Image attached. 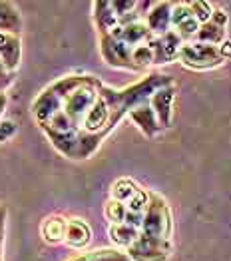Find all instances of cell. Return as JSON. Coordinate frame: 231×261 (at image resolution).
I'll return each instance as SVG.
<instances>
[{
  "label": "cell",
  "instance_id": "cell-1",
  "mask_svg": "<svg viewBox=\"0 0 231 261\" xmlns=\"http://www.w3.org/2000/svg\"><path fill=\"white\" fill-rule=\"evenodd\" d=\"M84 74H68L58 78L56 82H52L50 86H46L38 94V98L32 102V116L36 120L38 126L46 124L50 118H54L60 110L66 100V96L74 90V88L80 84Z\"/></svg>",
  "mask_w": 231,
  "mask_h": 261
},
{
  "label": "cell",
  "instance_id": "cell-2",
  "mask_svg": "<svg viewBox=\"0 0 231 261\" xmlns=\"http://www.w3.org/2000/svg\"><path fill=\"white\" fill-rule=\"evenodd\" d=\"M100 80L96 76H90V74H84L80 84L74 88L62 104V112L64 116L80 130L82 124H84L88 112L92 110V106L96 104L98 96H100Z\"/></svg>",
  "mask_w": 231,
  "mask_h": 261
},
{
  "label": "cell",
  "instance_id": "cell-3",
  "mask_svg": "<svg viewBox=\"0 0 231 261\" xmlns=\"http://www.w3.org/2000/svg\"><path fill=\"white\" fill-rule=\"evenodd\" d=\"M142 233L149 238H160V240H171V233H173L171 210H169L166 197H162L156 192H151L149 207L142 223Z\"/></svg>",
  "mask_w": 231,
  "mask_h": 261
},
{
  "label": "cell",
  "instance_id": "cell-4",
  "mask_svg": "<svg viewBox=\"0 0 231 261\" xmlns=\"http://www.w3.org/2000/svg\"><path fill=\"white\" fill-rule=\"evenodd\" d=\"M179 64L189 68V70H213L219 66L225 64L219 46H211V44H201V42H189L184 44L182 52H179Z\"/></svg>",
  "mask_w": 231,
  "mask_h": 261
},
{
  "label": "cell",
  "instance_id": "cell-5",
  "mask_svg": "<svg viewBox=\"0 0 231 261\" xmlns=\"http://www.w3.org/2000/svg\"><path fill=\"white\" fill-rule=\"evenodd\" d=\"M100 54H102V60L110 68L126 70V72H138L136 66H134V60H132L134 48L124 40L112 36V34L100 36Z\"/></svg>",
  "mask_w": 231,
  "mask_h": 261
},
{
  "label": "cell",
  "instance_id": "cell-6",
  "mask_svg": "<svg viewBox=\"0 0 231 261\" xmlns=\"http://www.w3.org/2000/svg\"><path fill=\"white\" fill-rule=\"evenodd\" d=\"M132 261H168L173 253V243L171 240H160V238H149L140 236L130 249L126 251Z\"/></svg>",
  "mask_w": 231,
  "mask_h": 261
},
{
  "label": "cell",
  "instance_id": "cell-7",
  "mask_svg": "<svg viewBox=\"0 0 231 261\" xmlns=\"http://www.w3.org/2000/svg\"><path fill=\"white\" fill-rule=\"evenodd\" d=\"M199 22L195 20L188 2H173L171 10V30L184 40L186 44L195 42L197 32H199Z\"/></svg>",
  "mask_w": 231,
  "mask_h": 261
},
{
  "label": "cell",
  "instance_id": "cell-8",
  "mask_svg": "<svg viewBox=\"0 0 231 261\" xmlns=\"http://www.w3.org/2000/svg\"><path fill=\"white\" fill-rule=\"evenodd\" d=\"M227 22H229L227 12L221 10V8H215L211 20L199 26V32H197L195 42L221 46V44L227 40V30H225V28H227Z\"/></svg>",
  "mask_w": 231,
  "mask_h": 261
},
{
  "label": "cell",
  "instance_id": "cell-9",
  "mask_svg": "<svg viewBox=\"0 0 231 261\" xmlns=\"http://www.w3.org/2000/svg\"><path fill=\"white\" fill-rule=\"evenodd\" d=\"M173 102H175V84L160 88L149 98V106L156 112L162 130H168L173 122Z\"/></svg>",
  "mask_w": 231,
  "mask_h": 261
},
{
  "label": "cell",
  "instance_id": "cell-10",
  "mask_svg": "<svg viewBox=\"0 0 231 261\" xmlns=\"http://www.w3.org/2000/svg\"><path fill=\"white\" fill-rule=\"evenodd\" d=\"M149 44L153 48L156 64H169V62H175L179 58V52H182L186 42L173 30H169L164 36H156Z\"/></svg>",
  "mask_w": 231,
  "mask_h": 261
},
{
  "label": "cell",
  "instance_id": "cell-11",
  "mask_svg": "<svg viewBox=\"0 0 231 261\" xmlns=\"http://www.w3.org/2000/svg\"><path fill=\"white\" fill-rule=\"evenodd\" d=\"M90 241H92V227L88 225V221L82 218H68L64 245L82 251L90 245Z\"/></svg>",
  "mask_w": 231,
  "mask_h": 261
},
{
  "label": "cell",
  "instance_id": "cell-12",
  "mask_svg": "<svg viewBox=\"0 0 231 261\" xmlns=\"http://www.w3.org/2000/svg\"><path fill=\"white\" fill-rule=\"evenodd\" d=\"M0 58L6 64L8 72L16 74L22 60V38L20 34L0 32Z\"/></svg>",
  "mask_w": 231,
  "mask_h": 261
},
{
  "label": "cell",
  "instance_id": "cell-13",
  "mask_svg": "<svg viewBox=\"0 0 231 261\" xmlns=\"http://www.w3.org/2000/svg\"><path fill=\"white\" fill-rule=\"evenodd\" d=\"M171 10L173 2H153L151 10L147 12L146 24L153 36H164L171 30Z\"/></svg>",
  "mask_w": 231,
  "mask_h": 261
},
{
  "label": "cell",
  "instance_id": "cell-14",
  "mask_svg": "<svg viewBox=\"0 0 231 261\" xmlns=\"http://www.w3.org/2000/svg\"><path fill=\"white\" fill-rule=\"evenodd\" d=\"M127 118L134 122V126L142 132L146 138H156L162 132V126L158 122V116H156L153 108L149 106V102L140 104L138 108H134L127 114Z\"/></svg>",
  "mask_w": 231,
  "mask_h": 261
},
{
  "label": "cell",
  "instance_id": "cell-15",
  "mask_svg": "<svg viewBox=\"0 0 231 261\" xmlns=\"http://www.w3.org/2000/svg\"><path fill=\"white\" fill-rule=\"evenodd\" d=\"M112 36L124 40L126 44H130L132 48L140 46V44H147L151 42L156 36L151 34V30L147 28L146 20H140V22H132V24H126V26H118Z\"/></svg>",
  "mask_w": 231,
  "mask_h": 261
},
{
  "label": "cell",
  "instance_id": "cell-16",
  "mask_svg": "<svg viewBox=\"0 0 231 261\" xmlns=\"http://www.w3.org/2000/svg\"><path fill=\"white\" fill-rule=\"evenodd\" d=\"M66 223L68 218L62 214H50L42 219L40 223V236L44 243L48 245H62L66 238Z\"/></svg>",
  "mask_w": 231,
  "mask_h": 261
},
{
  "label": "cell",
  "instance_id": "cell-17",
  "mask_svg": "<svg viewBox=\"0 0 231 261\" xmlns=\"http://www.w3.org/2000/svg\"><path fill=\"white\" fill-rule=\"evenodd\" d=\"M92 10H94V24H96V30L100 36L112 34L120 26V18H118L112 2H94Z\"/></svg>",
  "mask_w": 231,
  "mask_h": 261
},
{
  "label": "cell",
  "instance_id": "cell-18",
  "mask_svg": "<svg viewBox=\"0 0 231 261\" xmlns=\"http://www.w3.org/2000/svg\"><path fill=\"white\" fill-rule=\"evenodd\" d=\"M108 236H110L112 243L116 245V249L127 251L136 241L140 240L142 229L132 227L127 223H116V225H108Z\"/></svg>",
  "mask_w": 231,
  "mask_h": 261
},
{
  "label": "cell",
  "instance_id": "cell-19",
  "mask_svg": "<svg viewBox=\"0 0 231 261\" xmlns=\"http://www.w3.org/2000/svg\"><path fill=\"white\" fill-rule=\"evenodd\" d=\"M22 14L12 2H0V32L22 34Z\"/></svg>",
  "mask_w": 231,
  "mask_h": 261
},
{
  "label": "cell",
  "instance_id": "cell-20",
  "mask_svg": "<svg viewBox=\"0 0 231 261\" xmlns=\"http://www.w3.org/2000/svg\"><path fill=\"white\" fill-rule=\"evenodd\" d=\"M68 261H132L127 257L126 251L116 249V247H108V249H96V251H88V253H80L76 257Z\"/></svg>",
  "mask_w": 231,
  "mask_h": 261
},
{
  "label": "cell",
  "instance_id": "cell-21",
  "mask_svg": "<svg viewBox=\"0 0 231 261\" xmlns=\"http://www.w3.org/2000/svg\"><path fill=\"white\" fill-rule=\"evenodd\" d=\"M140 192V186L132 179V177H120L112 184V192H110V197L116 199V201H122V203H127L132 197Z\"/></svg>",
  "mask_w": 231,
  "mask_h": 261
},
{
  "label": "cell",
  "instance_id": "cell-22",
  "mask_svg": "<svg viewBox=\"0 0 231 261\" xmlns=\"http://www.w3.org/2000/svg\"><path fill=\"white\" fill-rule=\"evenodd\" d=\"M127 216V205L122 201H116V199H108L104 205V218L110 225H116V223H124Z\"/></svg>",
  "mask_w": 231,
  "mask_h": 261
},
{
  "label": "cell",
  "instance_id": "cell-23",
  "mask_svg": "<svg viewBox=\"0 0 231 261\" xmlns=\"http://www.w3.org/2000/svg\"><path fill=\"white\" fill-rule=\"evenodd\" d=\"M132 60H134V66H136V70H138V72H142V70H146V68L156 64L151 44L147 42V44H140V46H136V48H134V54H132Z\"/></svg>",
  "mask_w": 231,
  "mask_h": 261
},
{
  "label": "cell",
  "instance_id": "cell-24",
  "mask_svg": "<svg viewBox=\"0 0 231 261\" xmlns=\"http://www.w3.org/2000/svg\"><path fill=\"white\" fill-rule=\"evenodd\" d=\"M189 8H191V12H193V16H195V20L199 22V24H206V22L211 20V16H213V6H211L210 2H203V0H193V2H188Z\"/></svg>",
  "mask_w": 231,
  "mask_h": 261
},
{
  "label": "cell",
  "instance_id": "cell-25",
  "mask_svg": "<svg viewBox=\"0 0 231 261\" xmlns=\"http://www.w3.org/2000/svg\"><path fill=\"white\" fill-rule=\"evenodd\" d=\"M16 132H18V126L12 120H2L0 122V144L12 140L16 136Z\"/></svg>",
  "mask_w": 231,
  "mask_h": 261
},
{
  "label": "cell",
  "instance_id": "cell-26",
  "mask_svg": "<svg viewBox=\"0 0 231 261\" xmlns=\"http://www.w3.org/2000/svg\"><path fill=\"white\" fill-rule=\"evenodd\" d=\"M6 219H8V207L0 203V261H4V236H6Z\"/></svg>",
  "mask_w": 231,
  "mask_h": 261
},
{
  "label": "cell",
  "instance_id": "cell-27",
  "mask_svg": "<svg viewBox=\"0 0 231 261\" xmlns=\"http://www.w3.org/2000/svg\"><path fill=\"white\" fill-rule=\"evenodd\" d=\"M219 52H221V56H223V60L227 62L231 60V40H225V42L219 46Z\"/></svg>",
  "mask_w": 231,
  "mask_h": 261
},
{
  "label": "cell",
  "instance_id": "cell-28",
  "mask_svg": "<svg viewBox=\"0 0 231 261\" xmlns=\"http://www.w3.org/2000/svg\"><path fill=\"white\" fill-rule=\"evenodd\" d=\"M14 78H16V74H12V76H8V78H0V94L6 92L8 88L14 84Z\"/></svg>",
  "mask_w": 231,
  "mask_h": 261
},
{
  "label": "cell",
  "instance_id": "cell-29",
  "mask_svg": "<svg viewBox=\"0 0 231 261\" xmlns=\"http://www.w3.org/2000/svg\"><path fill=\"white\" fill-rule=\"evenodd\" d=\"M6 106H8V96H6V92H2V94H0V118H2Z\"/></svg>",
  "mask_w": 231,
  "mask_h": 261
},
{
  "label": "cell",
  "instance_id": "cell-30",
  "mask_svg": "<svg viewBox=\"0 0 231 261\" xmlns=\"http://www.w3.org/2000/svg\"><path fill=\"white\" fill-rule=\"evenodd\" d=\"M8 76H12V72H8L6 64H4L2 58H0V78H8Z\"/></svg>",
  "mask_w": 231,
  "mask_h": 261
}]
</instances>
